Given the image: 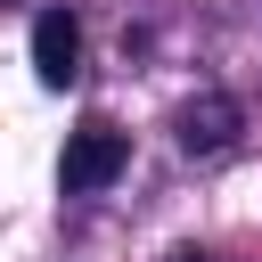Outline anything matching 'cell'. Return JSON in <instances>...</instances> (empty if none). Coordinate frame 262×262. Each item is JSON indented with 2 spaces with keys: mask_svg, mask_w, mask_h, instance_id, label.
<instances>
[{
  "mask_svg": "<svg viewBox=\"0 0 262 262\" xmlns=\"http://www.w3.org/2000/svg\"><path fill=\"white\" fill-rule=\"evenodd\" d=\"M123 164H131V139H123L115 123H82V131L66 139V156H57V180H66L74 196H98L106 180H123Z\"/></svg>",
  "mask_w": 262,
  "mask_h": 262,
  "instance_id": "cell-1",
  "label": "cell"
},
{
  "mask_svg": "<svg viewBox=\"0 0 262 262\" xmlns=\"http://www.w3.org/2000/svg\"><path fill=\"white\" fill-rule=\"evenodd\" d=\"M33 74H41V90H74V74H82V25L66 8L33 16Z\"/></svg>",
  "mask_w": 262,
  "mask_h": 262,
  "instance_id": "cell-2",
  "label": "cell"
},
{
  "mask_svg": "<svg viewBox=\"0 0 262 262\" xmlns=\"http://www.w3.org/2000/svg\"><path fill=\"white\" fill-rule=\"evenodd\" d=\"M229 139H237V98L205 90V98L180 106V147H188V156H221Z\"/></svg>",
  "mask_w": 262,
  "mask_h": 262,
  "instance_id": "cell-3",
  "label": "cell"
}]
</instances>
